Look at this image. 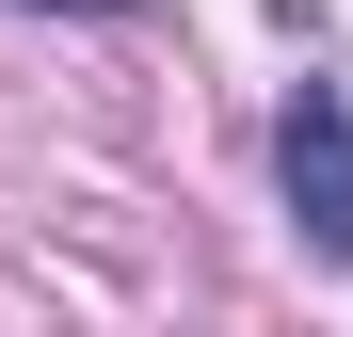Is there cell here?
Listing matches in <instances>:
<instances>
[{"instance_id": "1", "label": "cell", "mask_w": 353, "mask_h": 337, "mask_svg": "<svg viewBox=\"0 0 353 337\" xmlns=\"http://www.w3.org/2000/svg\"><path fill=\"white\" fill-rule=\"evenodd\" d=\"M273 177H289V225H305V257H321V273H353V81H289Z\"/></svg>"}]
</instances>
